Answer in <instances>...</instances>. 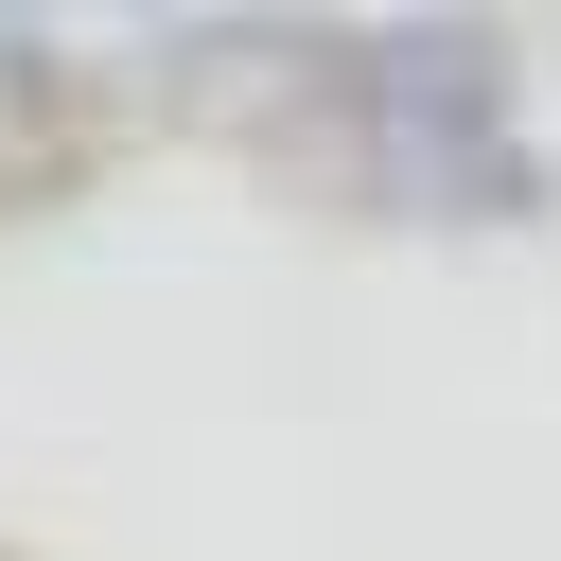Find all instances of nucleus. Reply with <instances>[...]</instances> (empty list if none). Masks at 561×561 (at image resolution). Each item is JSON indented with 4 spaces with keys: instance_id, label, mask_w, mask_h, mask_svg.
I'll list each match as a JSON object with an SVG mask.
<instances>
[]
</instances>
